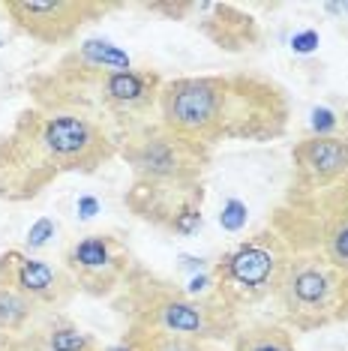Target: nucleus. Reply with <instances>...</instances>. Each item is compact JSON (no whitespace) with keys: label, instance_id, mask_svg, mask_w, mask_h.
<instances>
[{"label":"nucleus","instance_id":"9b49d317","mask_svg":"<svg viewBox=\"0 0 348 351\" xmlns=\"http://www.w3.org/2000/svg\"><path fill=\"white\" fill-rule=\"evenodd\" d=\"M0 289H10L21 298L34 300L42 309H60L78 291L73 276L58 265L34 258L25 250L0 252Z\"/></svg>","mask_w":348,"mask_h":351},{"label":"nucleus","instance_id":"a211bd4d","mask_svg":"<svg viewBox=\"0 0 348 351\" xmlns=\"http://www.w3.org/2000/svg\"><path fill=\"white\" fill-rule=\"evenodd\" d=\"M247 219H249V207L240 198H225L223 210H219V228L237 234V231L247 228Z\"/></svg>","mask_w":348,"mask_h":351},{"label":"nucleus","instance_id":"0eeeda50","mask_svg":"<svg viewBox=\"0 0 348 351\" xmlns=\"http://www.w3.org/2000/svg\"><path fill=\"white\" fill-rule=\"evenodd\" d=\"M291 258L295 255L286 241L271 226L261 228L213 261L210 274L216 282V294L240 315V309H252L273 298Z\"/></svg>","mask_w":348,"mask_h":351},{"label":"nucleus","instance_id":"b1692460","mask_svg":"<svg viewBox=\"0 0 348 351\" xmlns=\"http://www.w3.org/2000/svg\"><path fill=\"white\" fill-rule=\"evenodd\" d=\"M108 351H129V346H126V342H121V346H112Z\"/></svg>","mask_w":348,"mask_h":351},{"label":"nucleus","instance_id":"f03ea898","mask_svg":"<svg viewBox=\"0 0 348 351\" xmlns=\"http://www.w3.org/2000/svg\"><path fill=\"white\" fill-rule=\"evenodd\" d=\"M114 156L117 145L97 123L30 106L0 135V202H34L63 174H93Z\"/></svg>","mask_w":348,"mask_h":351},{"label":"nucleus","instance_id":"4be33fe9","mask_svg":"<svg viewBox=\"0 0 348 351\" xmlns=\"http://www.w3.org/2000/svg\"><path fill=\"white\" fill-rule=\"evenodd\" d=\"M99 210H102L99 198H93V195H78V202H75V213H78V219H93Z\"/></svg>","mask_w":348,"mask_h":351},{"label":"nucleus","instance_id":"5701e85b","mask_svg":"<svg viewBox=\"0 0 348 351\" xmlns=\"http://www.w3.org/2000/svg\"><path fill=\"white\" fill-rule=\"evenodd\" d=\"M177 261H180L177 267H180V270H189L192 276H195V274H208V261H204V258H195V255H180Z\"/></svg>","mask_w":348,"mask_h":351},{"label":"nucleus","instance_id":"f3484780","mask_svg":"<svg viewBox=\"0 0 348 351\" xmlns=\"http://www.w3.org/2000/svg\"><path fill=\"white\" fill-rule=\"evenodd\" d=\"M42 315V306L10 289H0V333H21Z\"/></svg>","mask_w":348,"mask_h":351},{"label":"nucleus","instance_id":"f257e3e1","mask_svg":"<svg viewBox=\"0 0 348 351\" xmlns=\"http://www.w3.org/2000/svg\"><path fill=\"white\" fill-rule=\"evenodd\" d=\"M156 117L171 132L213 150L219 141H273L291 121L288 93L256 73L186 75L160 87Z\"/></svg>","mask_w":348,"mask_h":351},{"label":"nucleus","instance_id":"39448f33","mask_svg":"<svg viewBox=\"0 0 348 351\" xmlns=\"http://www.w3.org/2000/svg\"><path fill=\"white\" fill-rule=\"evenodd\" d=\"M112 300L129 318V324L177 333V337L199 342L228 339L232 333L240 330V315L216 291L208 298H189L184 285H174L141 265L129 267L121 291Z\"/></svg>","mask_w":348,"mask_h":351},{"label":"nucleus","instance_id":"2eb2a0df","mask_svg":"<svg viewBox=\"0 0 348 351\" xmlns=\"http://www.w3.org/2000/svg\"><path fill=\"white\" fill-rule=\"evenodd\" d=\"M126 346L129 351H208L199 339L177 337V333H165V330H150V327L129 324L126 327Z\"/></svg>","mask_w":348,"mask_h":351},{"label":"nucleus","instance_id":"6e6552de","mask_svg":"<svg viewBox=\"0 0 348 351\" xmlns=\"http://www.w3.org/2000/svg\"><path fill=\"white\" fill-rule=\"evenodd\" d=\"M273 300L282 322L295 330L348 322V270L321 255H295Z\"/></svg>","mask_w":348,"mask_h":351},{"label":"nucleus","instance_id":"423d86ee","mask_svg":"<svg viewBox=\"0 0 348 351\" xmlns=\"http://www.w3.org/2000/svg\"><path fill=\"white\" fill-rule=\"evenodd\" d=\"M271 228L291 255H321L348 270V174L306 193L286 189L271 213Z\"/></svg>","mask_w":348,"mask_h":351},{"label":"nucleus","instance_id":"7ed1b4c3","mask_svg":"<svg viewBox=\"0 0 348 351\" xmlns=\"http://www.w3.org/2000/svg\"><path fill=\"white\" fill-rule=\"evenodd\" d=\"M25 87L36 108L84 117L121 147L132 132L156 121L162 75L147 66L105 69L73 49L51 69L30 75Z\"/></svg>","mask_w":348,"mask_h":351},{"label":"nucleus","instance_id":"aec40b11","mask_svg":"<svg viewBox=\"0 0 348 351\" xmlns=\"http://www.w3.org/2000/svg\"><path fill=\"white\" fill-rule=\"evenodd\" d=\"M54 231H58V226H54V219H49V217L36 219L34 226L27 228V237H25L27 250H30V252H36V250H42V246H49V241L54 237Z\"/></svg>","mask_w":348,"mask_h":351},{"label":"nucleus","instance_id":"f8f14e48","mask_svg":"<svg viewBox=\"0 0 348 351\" xmlns=\"http://www.w3.org/2000/svg\"><path fill=\"white\" fill-rule=\"evenodd\" d=\"M291 165H295V174H291L288 189L306 193V189L330 186L348 174V138L345 135H330V138L306 135L291 147Z\"/></svg>","mask_w":348,"mask_h":351},{"label":"nucleus","instance_id":"1a4fd4ad","mask_svg":"<svg viewBox=\"0 0 348 351\" xmlns=\"http://www.w3.org/2000/svg\"><path fill=\"white\" fill-rule=\"evenodd\" d=\"M0 10L30 39H36L42 45H63L73 43L84 25L121 10V3H97V0H6V3H0Z\"/></svg>","mask_w":348,"mask_h":351},{"label":"nucleus","instance_id":"412c9836","mask_svg":"<svg viewBox=\"0 0 348 351\" xmlns=\"http://www.w3.org/2000/svg\"><path fill=\"white\" fill-rule=\"evenodd\" d=\"M319 30H300V34L291 36V51L295 54H312L319 49Z\"/></svg>","mask_w":348,"mask_h":351},{"label":"nucleus","instance_id":"20e7f679","mask_svg":"<svg viewBox=\"0 0 348 351\" xmlns=\"http://www.w3.org/2000/svg\"><path fill=\"white\" fill-rule=\"evenodd\" d=\"M117 156H123L132 171L123 202L138 219L169 231L180 213L199 210L204 204L210 150L171 132L160 123V117L132 132L117 147Z\"/></svg>","mask_w":348,"mask_h":351},{"label":"nucleus","instance_id":"6ab92c4d","mask_svg":"<svg viewBox=\"0 0 348 351\" xmlns=\"http://www.w3.org/2000/svg\"><path fill=\"white\" fill-rule=\"evenodd\" d=\"M339 111H334L330 106H315L310 111V130L319 138H330V135H339Z\"/></svg>","mask_w":348,"mask_h":351},{"label":"nucleus","instance_id":"4468645a","mask_svg":"<svg viewBox=\"0 0 348 351\" xmlns=\"http://www.w3.org/2000/svg\"><path fill=\"white\" fill-rule=\"evenodd\" d=\"M0 351H99L93 337L60 313L36 318L21 333H0Z\"/></svg>","mask_w":348,"mask_h":351},{"label":"nucleus","instance_id":"393cba45","mask_svg":"<svg viewBox=\"0 0 348 351\" xmlns=\"http://www.w3.org/2000/svg\"><path fill=\"white\" fill-rule=\"evenodd\" d=\"M3 45H6V43H3V36H0V49H3Z\"/></svg>","mask_w":348,"mask_h":351},{"label":"nucleus","instance_id":"9d476101","mask_svg":"<svg viewBox=\"0 0 348 351\" xmlns=\"http://www.w3.org/2000/svg\"><path fill=\"white\" fill-rule=\"evenodd\" d=\"M63 270L73 276L75 289L90 298H114L121 291L132 261V252L117 234H84L63 252Z\"/></svg>","mask_w":348,"mask_h":351},{"label":"nucleus","instance_id":"ddd939ff","mask_svg":"<svg viewBox=\"0 0 348 351\" xmlns=\"http://www.w3.org/2000/svg\"><path fill=\"white\" fill-rule=\"evenodd\" d=\"M184 12L199 15L195 27L223 51H247L261 39L256 19L234 3H184Z\"/></svg>","mask_w":348,"mask_h":351},{"label":"nucleus","instance_id":"dca6fc26","mask_svg":"<svg viewBox=\"0 0 348 351\" xmlns=\"http://www.w3.org/2000/svg\"><path fill=\"white\" fill-rule=\"evenodd\" d=\"M234 351H295L291 333L279 324L243 327L234 337Z\"/></svg>","mask_w":348,"mask_h":351}]
</instances>
